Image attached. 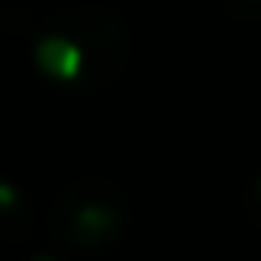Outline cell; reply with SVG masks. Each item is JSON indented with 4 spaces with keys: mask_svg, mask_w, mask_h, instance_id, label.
<instances>
[{
    "mask_svg": "<svg viewBox=\"0 0 261 261\" xmlns=\"http://www.w3.org/2000/svg\"><path fill=\"white\" fill-rule=\"evenodd\" d=\"M125 58H129L125 25L108 8L97 4L54 15L33 47L36 68L50 83L79 93H97L111 86Z\"/></svg>",
    "mask_w": 261,
    "mask_h": 261,
    "instance_id": "6da1fadb",
    "label": "cell"
},
{
    "mask_svg": "<svg viewBox=\"0 0 261 261\" xmlns=\"http://www.w3.org/2000/svg\"><path fill=\"white\" fill-rule=\"evenodd\" d=\"M125 225H129V200L108 179L72 182L54 207L58 240L79 254H97L111 247L125 232Z\"/></svg>",
    "mask_w": 261,
    "mask_h": 261,
    "instance_id": "7a4b0ae2",
    "label": "cell"
},
{
    "mask_svg": "<svg viewBox=\"0 0 261 261\" xmlns=\"http://www.w3.org/2000/svg\"><path fill=\"white\" fill-rule=\"evenodd\" d=\"M33 225V211L25 204V193L8 182V179H0V232H29Z\"/></svg>",
    "mask_w": 261,
    "mask_h": 261,
    "instance_id": "3957f363",
    "label": "cell"
}]
</instances>
